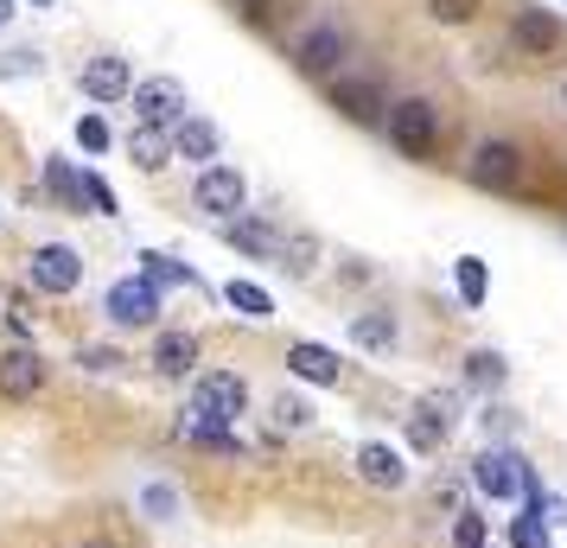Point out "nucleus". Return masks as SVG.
I'll return each mask as SVG.
<instances>
[{
    "mask_svg": "<svg viewBox=\"0 0 567 548\" xmlns=\"http://www.w3.org/2000/svg\"><path fill=\"white\" fill-rule=\"evenodd\" d=\"M561 108H567V83H561Z\"/></svg>",
    "mask_w": 567,
    "mask_h": 548,
    "instance_id": "obj_42",
    "label": "nucleus"
},
{
    "mask_svg": "<svg viewBox=\"0 0 567 548\" xmlns=\"http://www.w3.org/2000/svg\"><path fill=\"white\" fill-rule=\"evenodd\" d=\"M275 427H281V434H307L312 427V402L307 395H281V402H275Z\"/></svg>",
    "mask_w": 567,
    "mask_h": 548,
    "instance_id": "obj_29",
    "label": "nucleus"
},
{
    "mask_svg": "<svg viewBox=\"0 0 567 548\" xmlns=\"http://www.w3.org/2000/svg\"><path fill=\"white\" fill-rule=\"evenodd\" d=\"M472 485H478V497H491V504H516L523 485H529V466H523L516 446H485V453L472 459Z\"/></svg>",
    "mask_w": 567,
    "mask_h": 548,
    "instance_id": "obj_3",
    "label": "nucleus"
},
{
    "mask_svg": "<svg viewBox=\"0 0 567 548\" xmlns=\"http://www.w3.org/2000/svg\"><path fill=\"white\" fill-rule=\"evenodd\" d=\"M78 83H83V96H90V103H122V96H134L128 58H115V52H96L78 71Z\"/></svg>",
    "mask_w": 567,
    "mask_h": 548,
    "instance_id": "obj_10",
    "label": "nucleus"
},
{
    "mask_svg": "<svg viewBox=\"0 0 567 548\" xmlns=\"http://www.w3.org/2000/svg\"><path fill=\"white\" fill-rule=\"evenodd\" d=\"M141 510H147L154 523H173V517H179V492L154 478V485H141Z\"/></svg>",
    "mask_w": 567,
    "mask_h": 548,
    "instance_id": "obj_30",
    "label": "nucleus"
},
{
    "mask_svg": "<svg viewBox=\"0 0 567 548\" xmlns=\"http://www.w3.org/2000/svg\"><path fill=\"white\" fill-rule=\"evenodd\" d=\"M224 300H230L243 319H256V325H268V319H275V293L256 288V281H230V288H224Z\"/></svg>",
    "mask_w": 567,
    "mask_h": 548,
    "instance_id": "obj_26",
    "label": "nucleus"
},
{
    "mask_svg": "<svg viewBox=\"0 0 567 548\" xmlns=\"http://www.w3.org/2000/svg\"><path fill=\"white\" fill-rule=\"evenodd\" d=\"M485 427H491V446H497V441H511V434H516L511 409H497V402H491V409H485Z\"/></svg>",
    "mask_w": 567,
    "mask_h": 548,
    "instance_id": "obj_38",
    "label": "nucleus"
},
{
    "mask_svg": "<svg viewBox=\"0 0 567 548\" xmlns=\"http://www.w3.org/2000/svg\"><path fill=\"white\" fill-rule=\"evenodd\" d=\"M453 288H460V300H465V313H478V307H485V293H491L485 256H460V261H453Z\"/></svg>",
    "mask_w": 567,
    "mask_h": 548,
    "instance_id": "obj_24",
    "label": "nucleus"
},
{
    "mask_svg": "<svg viewBox=\"0 0 567 548\" xmlns=\"http://www.w3.org/2000/svg\"><path fill=\"white\" fill-rule=\"evenodd\" d=\"M511 548H548V523L523 510V517L511 523Z\"/></svg>",
    "mask_w": 567,
    "mask_h": 548,
    "instance_id": "obj_33",
    "label": "nucleus"
},
{
    "mask_svg": "<svg viewBox=\"0 0 567 548\" xmlns=\"http://www.w3.org/2000/svg\"><path fill=\"white\" fill-rule=\"evenodd\" d=\"M141 281H154V288H205V281H198V268H185L179 256H159V249L141 256Z\"/></svg>",
    "mask_w": 567,
    "mask_h": 548,
    "instance_id": "obj_20",
    "label": "nucleus"
},
{
    "mask_svg": "<svg viewBox=\"0 0 567 548\" xmlns=\"http://www.w3.org/2000/svg\"><path fill=\"white\" fill-rule=\"evenodd\" d=\"M281 268L287 275H312V256H319V236H293V242H281Z\"/></svg>",
    "mask_w": 567,
    "mask_h": 548,
    "instance_id": "obj_31",
    "label": "nucleus"
},
{
    "mask_svg": "<svg viewBox=\"0 0 567 548\" xmlns=\"http://www.w3.org/2000/svg\"><path fill=\"white\" fill-rule=\"evenodd\" d=\"M78 548H115V542H109V536H96V542H78Z\"/></svg>",
    "mask_w": 567,
    "mask_h": 548,
    "instance_id": "obj_40",
    "label": "nucleus"
},
{
    "mask_svg": "<svg viewBox=\"0 0 567 548\" xmlns=\"http://www.w3.org/2000/svg\"><path fill=\"white\" fill-rule=\"evenodd\" d=\"M103 313L115 319V325H154L159 319V288L154 281H141V275H128V281H115V288L103 293Z\"/></svg>",
    "mask_w": 567,
    "mask_h": 548,
    "instance_id": "obj_6",
    "label": "nucleus"
},
{
    "mask_svg": "<svg viewBox=\"0 0 567 548\" xmlns=\"http://www.w3.org/2000/svg\"><path fill=\"white\" fill-rule=\"evenodd\" d=\"M179 441H185V446H198V453H224V459H243V441H236L230 427H205V421H185Z\"/></svg>",
    "mask_w": 567,
    "mask_h": 548,
    "instance_id": "obj_25",
    "label": "nucleus"
},
{
    "mask_svg": "<svg viewBox=\"0 0 567 548\" xmlns=\"http://www.w3.org/2000/svg\"><path fill=\"white\" fill-rule=\"evenodd\" d=\"M338 58H344V32L312 27V32H300V45H293V71H300V77H332Z\"/></svg>",
    "mask_w": 567,
    "mask_h": 548,
    "instance_id": "obj_13",
    "label": "nucleus"
},
{
    "mask_svg": "<svg viewBox=\"0 0 567 548\" xmlns=\"http://www.w3.org/2000/svg\"><path fill=\"white\" fill-rule=\"evenodd\" d=\"M83 281V256L71 242H45V249H32V288L39 293H78Z\"/></svg>",
    "mask_w": 567,
    "mask_h": 548,
    "instance_id": "obj_8",
    "label": "nucleus"
},
{
    "mask_svg": "<svg viewBox=\"0 0 567 548\" xmlns=\"http://www.w3.org/2000/svg\"><path fill=\"white\" fill-rule=\"evenodd\" d=\"M147 364H154L159 376H173V383H179V376H192V370H198V332H179V325H173V332H159Z\"/></svg>",
    "mask_w": 567,
    "mask_h": 548,
    "instance_id": "obj_16",
    "label": "nucleus"
},
{
    "mask_svg": "<svg viewBox=\"0 0 567 548\" xmlns=\"http://www.w3.org/2000/svg\"><path fill=\"white\" fill-rule=\"evenodd\" d=\"M45 192H52L64 210H83V173L71 166V159H58V154H45Z\"/></svg>",
    "mask_w": 567,
    "mask_h": 548,
    "instance_id": "obj_23",
    "label": "nucleus"
},
{
    "mask_svg": "<svg viewBox=\"0 0 567 548\" xmlns=\"http://www.w3.org/2000/svg\"><path fill=\"white\" fill-rule=\"evenodd\" d=\"M78 364H83V370H96V376H115V370H122V358H115L109 344H96V351H83Z\"/></svg>",
    "mask_w": 567,
    "mask_h": 548,
    "instance_id": "obj_37",
    "label": "nucleus"
},
{
    "mask_svg": "<svg viewBox=\"0 0 567 548\" xmlns=\"http://www.w3.org/2000/svg\"><path fill=\"white\" fill-rule=\"evenodd\" d=\"M134 115H141V128H179L185 122V83L179 77L134 83Z\"/></svg>",
    "mask_w": 567,
    "mask_h": 548,
    "instance_id": "obj_5",
    "label": "nucleus"
},
{
    "mask_svg": "<svg viewBox=\"0 0 567 548\" xmlns=\"http://www.w3.org/2000/svg\"><path fill=\"white\" fill-rule=\"evenodd\" d=\"M472 185L478 192H511L516 179H523V154H516L511 141H478V154H472Z\"/></svg>",
    "mask_w": 567,
    "mask_h": 548,
    "instance_id": "obj_9",
    "label": "nucleus"
},
{
    "mask_svg": "<svg viewBox=\"0 0 567 548\" xmlns=\"http://www.w3.org/2000/svg\"><path fill=\"white\" fill-rule=\"evenodd\" d=\"M224 242H230L236 256H249V261H268V256H281V236L268 230L261 217H230V224H224Z\"/></svg>",
    "mask_w": 567,
    "mask_h": 548,
    "instance_id": "obj_19",
    "label": "nucleus"
},
{
    "mask_svg": "<svg viewBox=\"0 0 567 548\" xmlns=\"http://www.w3.org/2000/svg\"><path fill=\"white\" fill-rule=\"evenodd\" d=\"M32 7H58V0H32Z\"/></svg>",
    "mask_w": 567,
    "mask_h": 548,
    "instance_id": "obj_41",
    "label": "nucleus"
},
{
    "mask_svg": "<svg viewBox=\"0 0 567 548\" xmlns=\"http://www.w3.org/2000/svg\"><path fill=\"white\" fill-rule=\"evenodd\" d=\"M217 147H224V134H217V122H205V115H185L179 128H173V159H205V166H217Z\"/></svg>",
    "mask_w": 567,
    "mask_h": 548,
    "instance_id": "obj_17",
    "label": "nucleus"
},
{
    "mask_svg": "<svg viewBox=\"0 0 567 548\" xmlns=\"http://www.w3.org/2000/svg\"><path fill=\"white\" fill-rule=\"evenodd\" d=\"M351 344H358V351H395V344H402L395 313H358L351 319Z\"/></svg>",
    "mask_w": 567,
    "mask_h": 548,
    "instance_id": "obj_21",
    "label": "nucleus"
},
{
    "mask_svg": "<svg viewBox=\"0 0 567 548\" xmlns=\"http://www.w3.org/2000/svg\"><path fill=\"white\" fill-rule=\"evenodd\" d=\"M128 159L141 166V173H166V166H173V141H166L159 128H134L128 134Z\"/></svg>",
    "mask_w": 567,
    "mask_h": 548,
    "instance_id": "obj_22",
    "label": "nucleus"
},
{
    "mask_svg": "<svg viewBox=\"0 0 567 548\" xmlns=\"http://www.w3.org/2000/svg\"><path fill=\"white\" fill-rule=\"evenodd\" d=\"M389 141L402 147V159H434L440 154V115L427 96H402L389 103Z\"/></svg>",
    "mask_w": 567,
    "mask_h": 548,
    "instance_id": "obj_2",
    "label": "nucleus"
},
{
    "mask_svg": "<svg viewBox=\"0 0 567 548\" xmlns=\"http://www.w3.org/2000/svg\"><path fill=\"white\" fill-rule=\"evenodd\" d=\"M504 376H511V364H504V351H472V358H465V383H472V390H504Z\"/></svg>",
    "mask_w": 567,
    "mask_h": 548,
    "instance_id": "obj_27",
    "label": "nucleus"
},
{
    "mask_svg": "<svg viewBox=\"0 0 567 548\" xmlns=\"http://www.w3.org/2000/svg\"><path fill=\"white\" fill-rule=\"evenodd\" d=\"M287 370H293L300 383H312V390H338V383H344L338 351H326V344H312V339H293V344H287Z\"/></svg>",
    "mask_w": 567,
    "mask_h": 548,
    "instance_id": "obj_15",
    "label": "nucleus"
},
{
    "mask_svg": "<svg viewBox=\"0 0 567 548\" xmlns=\"http://www.w3.org/2000/svg\"><path fill=\"white\" fill-rule=\"evenodd\" d=\"M453 548H485V517L478 510H453Z\"/></svg>",
    "mask_w": 567,
    "mask_h": 548,
    "instance_id": "obj_32",
    "label": "nucleus"
},
{
    "mask_svg": "<svg viewBox=\"0 0 567 548\" xmlns=\"http://www.w3.org/2000/svg\"><path fill=\"white\" fill-rule=\"evenodd\" d=\"M32 71H39V52H32V45L7 52V64H0V77H32Z\"/></svg>",
    "mask_w": 567,
    "mask_h": 548,
    "instance_id": "obj_36",
    "label": "nucleus"
},
{
    "mask_svg": "<svg viewBox=\"0 0 567 548\" xmlns=\"http://www.w3.org/2000/svg\"><path fill=\"white\" fill-rule=\"evenodd\" d=\"M427 13H434L440 27H465L478 13V0H427Z\"/></svg>",
    "mask_w": 567,
    "mask_h": 548,
    "instance_id": "obj_35",
    "label": "nucleus"
},
{
    "mask_svg": "<svg viewBox=\"0 0 567 548\" xmlns=\"http://www.w3.org/2000/svg\"><path fill=\"white\" fill-rule=\"evenodd\" d=\"M185 415L205 421V427H236V421L249 415V383H243L236 370H210V376H198Z\"/></svg>",
    "mask_w": 567,
    "mask_h": 548,
    "instance_id": "obj_1",
    "label": "nucleus"
},
{
    "mask_svg": "<svg viewBox=\"0 0 567 548\" xmlns=\"http://www.w3.org/2000/svg\"><path fill=\"white\" fill-rule=\"evenodd\" d=\"M511 39L523 45V52H555L561 45V20L555 13H542V7H516V20H511Z\"/></svg>",
    "mask_w": 567,
    "mask_h": 548,
    "instance_id": "obj_18",
    "label": "nucleus"
},
{
    "mask_svg": "<svg viewBox=\"0 0 567 548\" xmlns=\"http://www.w3.org/2000/svg\"><path fill=\"white\" fill-rule=\"evenodd\" d=\"M192 205L205 210V217H217V224H230V217H243L249 210V179L236 173V166H205L198 173V185H192Z\"/></svg>",
    "mask_w": 567,
    "mask_h": 548,
    "instance_id": "obj_4",
    "label": "nucleus"
},
{
    "mask_svg": "<svg viewBox=\"0 0 567 548\" xmlns=\"http://www.w3.org/2000/svg\"><path fill=\"white\" fill-rule=\"evenodd\" d=\"M332 108L344 115V122H358V128H377V122H389V96L377 77H344L332 83Z\"/></svg>",
    "mask_w": 567,
    "mask_h": 548,
    "instance_id": "obj_7",
    "label": "nucleus"
},
{
    "mask_svg": "<svg viewBox=\"0 0 567 548\" xmlns=\"http://www.w3.org/2000/svg\"><path fill=\"white\" fill-rule=\"evenodd\" d=\"M358 478L370 492H402V485H409V459L383 441H363L358 446Z\"/></svg>",
    "mask_w": 567,
    "mask_h": 548,
    "instance_id": "obj_14",
    "label": "nucleus"
},
{
    "mask_svg": "<svg viewBox=\"0 0 567 548\" xmlns=\"http://www.w3.org/2000/svg\"><path fill=\"white\" fill-rule=\"evenodd\" d=\"M39 390H45V358L27 351V344L0 351V395H7V402H32Z\"/></svg>",
    "mask_w": 567,
    "mask_h": 548,
    "instance_id": "obj_11",
    "label": "nucleus"
},
{
    "mask_svg": "<svg viewBox=\"0 0 567 548\" xmlns=\"http://www.w3.org/2000/svg\"><path fill=\"white\" fill-rule=\"evenodd\" d=\"M83 210H96V217H122V198H115V185L103 173H83Z\"/></svg>",
    "mask_w": 567,
    "mask_h": 548,
    "instance_id": "obj_28",
    "label": "nucleus"
},
{
    "mask_svg": "<svg viewBox=\"0 0 567 548\" xmlns=\"http://www.w3.org/2000/svg\"><path fill=\"white\" fill-rule=\"evenodd\" d=\"M7 20H13V0H0V27H7Z\"/></svg>",
    "mask_w": 567,
    "mask_h": 548,
    "instance_id": "obj_39",
    "label": "nucleus"
},
{
    "mask_svg": "<svg viewBox=\"0 0 567 548\" xmlns=\"http://www.w3.org/2000/svg\"><path fill=\"white\" fill-rule=\"evenodd\" d=\"M453 415H460V409H453L446 395L414 402V409H409V446H414V453H440V446H446V434H453Z\"/></svg>",
    "mask_w": 567,
    "mask_h": 548,
    "instance_id": "obj_12",
    "label": "nucleus"
},
{
    "mask_svg": "<svg viewBox=\"0 0 567 548\" xmlns=\"http://www.w3.org/2000/svg\"><path fill=\"white\" fill-rule=\"evenodd\" d=\"M109 141H115V134H109L103 115H83V122H78V147H83V154H109Z\"/></svg>",
    "mask_w": 567,
    "mask_h": 548,
    "instance_id": "obj_34",
    "label": "nucleus"
}]
</instances>
